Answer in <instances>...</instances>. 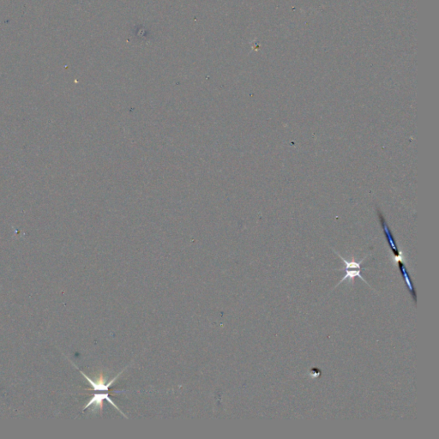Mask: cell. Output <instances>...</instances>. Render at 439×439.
Masks as SVG:
<instances>
[{
	"instance_id": "obj_1",
	"label": "cell",
	"mask_w": 439,
	"mask_h": 439,
	"mask_svg": "<svg viewBox=\"0 0 439 439\" xmlns=\"http://www.w3.org/2000/svg\"><path fill=\"white\" fill-rule=\"evenodd\" d=\"M334 252L339 256V257L342 261L343 263L345 264V276H343L342 279L339 281V283L336 285V287L339 286L340 283H342L343 281H345L346 280H349L352 282H354V279L355 277H359V278L361 279L362 281H365L368 286L371 287V285H369L368 282H367V280L360 275V272H361V267H360V265H361L362 262L367 259V257H365L364 258H362L359 262H356V261H348L345 258H343V257H341L338 252H335V251H334Z\"/></svg>"
},
{
	"instance_id": "obj_2",
	"label": "cell",
	"mask_w": 439,
	"mask_h": 439,
	"mask_svg": "<svg viewBox=\"0 0 439 439\" xmlns=\"http://www.w3.org/2000/svg\"><path fill=\"white\" fill-rule=\"evenodd\" d=\"M125 369L121 371V372H120L116 377H113L112 380H110L109 382H107L102 375H101V377H100L98 379L94 381V380L92 379L90 377H88L84 372H82V371H80V372L83 374V377H85V379L90 384V385H91L93 389H94V391L107 392L108 390H109V388L114 384L115 381L119 378V377H120L121 373L125 371Z\"/></svg>"
},
{
	"instance_id": "obj_3",
	"label": "cell",
	"mask_w": 439,
	"mask_h": 439,
	"mask_svg": "<svg viewBox=\"0 0 439 439\" xmlns=\"http://www.w3.org/2000/svg\"><path fill=\"white\" fill-rule=\"evenodd\" d=\"M381 220H382V226L383 228H384V233H385V235H386L388 242H389V244H390V249L392 251L393 258L399 257L400 255L403 254V252H400V251L398 250L397 246H396V244H395V240H394V238H393L392 234L390 233V228H389V226H387V224H386L385 221H383L382 217H381Z\"/></svg>"
}]
</instances>
